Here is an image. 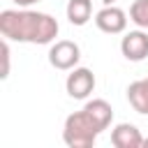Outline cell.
<instances>
[{
  "mask_svg": "<svg viewBox=\"0 0 148 148\" xmlns=\"http://www.w3.org/2000/svg\"><path fill=\"white\" fill-rule=\"evenodd\" d=\"M14 5H18V7H30V5H35V2H39V0H12Z\"/></svg>",
  "mask_w": 148,
  "mask_h": 148,
  "instance_id": "cell-13",
  "label": "cell"
},
{
  "mask_svg": "<svg viewBox=\"0 0 148 148\" xmlns=\"http://www.w3.org/2000/svg\"><path fill=\"white\" fill-rule=\"evenodd\" d=\"M58 21L51 14L32 9H2L0 32L5 39L23 44H51L58 37Z\"/></svg>",
  "mask_w": 148,
  "mask_h": 148,
  "instance_id": "cell-1",
  "label": "cell"
},
{
  "mask_svg": "<svg viewBox=\"0 0 148 148\" xmlns=\"http://www.w3.org/2000/svg\"><path fill=\"white\" fill-rule=\"evenodd\" d=\"M9 39H2V46H0V51H2V79H7L9 76V44H7Z\"/></svg>",
  "mask_w": 148,
  "mask_h": 148,
  "instance_id": "cell-12",
  "label": "cell"
},
{
  "mask_svg": "<svg viewBox=\"0 0 148 148\" xmlns=\"http://www.w3.org/2000/svg\"><path fill=\"white\" fill-rule=\"evenodd\" d=\"M65 12H67V18L72 25H86L92 16V2L90 0H69Z\"/></svg>",
  "mask_w": 148,
  "mask_h": 148,
  "instance_id": "cell-10",
  "label": "cell"
},
{
  "mask_svg": "<svg viewBox=\"0 0 148 148\" xmlns=\"http://www.w3.org/2000/svg\"><path fill=\"white\" fill-rule=\"evenodd\" d=\"M65 88H67V95H69V97H74V99H86V97L95 90V74H92L88 67H74V69H69V74H67Z\"/></svg>",
  "mask_w": 148,
  "mask_h": 148,
  "instance_id": "cell-4",
  "label": "cell"
},
{
  "mask_svg": "<svg viewBox=\"0 0 148 148\" xmlns=\"http://www.w3.org/2000/svg\"><path fill=\"white\" fill-rule=\"evenodd\" d=\"M130 21L139 28H148V0H134L130 7Z\"/></svg>",
  "mask_w": 148,
  "mask_h": 148,
  "instance_id": "cell-11",
  "label": "cell"
},
{
  "mask_svg": "<svg viewBox=\"0 0 148 148\" xmlns=\"http://www.w3.org/2000/svg\"><path fill=\"white\" fill-rule=\"evenodd\" d=\"M102 2H104V5H113L116 0H102Z\"/></svg>",
  "mask_w": 148,
  "mask_h": 148,
  "instance_id": "cell-14",
  "label": "cell"
},
{
  "mask_svg": "<svg viewBox=\"0 0 148 148\" xmlns=\"http://www.w3.org/2000/svg\"><path fill=\"white\" fill-rule=\"evenodd\" d=\"M88 113H90V118L97 123V127L104 132L109 125H111V120H113V109H111V104L106 102V99H90V102H86V106H83Z\"/></svg>",
  "mask_w": 148,
  "mask_h": 148,
  "instance_id": "cell-9",
  "label": "cell"
},
{
  "mask_svg": "<svg viewBox=\"0 0 148 148\" xmlns=\"http://www.w3.org/2000/svg\"><path fill=\"white\" fill-rule=\"evenodd\" d=\"M120 51L127 60L141 62L148 56V35L143 30H132L120 39Z\"/></svg>",
  "mask_w": 148,
  "mask_h": 148,
  "instance_id": "cell-6",
  "label": "cell"
},
{
  "mask_svg": "<svg viewBox=\"0 0 148 148\" xmlns=\"http://www.w3.org/2000/svg\"><path fill=\"white\" fill-rule=\"evenodd\" d=\"M127 99L136 113L148 116V79H139L127 86Z\"/></svg>",
  "mask_w": 148,
  "mask_h": 148,
  "instance_id": "cell-8",
  "label": "cell"
},
{
  "mask_svg": "<svg viewBox=\"0 0 148 148\" xmlns=\"http://www.w3.org/2000/svg\"><path fill=\"white\" fill-rule=\"evenodd\" d=\"M143 146H146V148H148V139H143Z\"/></svg>",
  "mask_w": 148,
  "mask_h": 148,
  "instance_id": "cell-15",
  "label": "cell"
},
{
  "mask_svg": "<svg viewBox=\"0 0 148 148\" xmlns=\"http://www.w3.org/2000/svg\"><path fill=\"white\" fill-rule=\"evenodd\" d=\"M95 25L102 32L118 35V32H123L127 28V14L116 5H104V9H99L95 14Z\"/></svg>",
  "mask_w": 148,
  "mask_h": 148,
  "instance_id": "cell-5",
  "label": "cell"
},
{
  "mask_svg": "<svg viewBox=\"0 0 148 148\" xmlns=\"http://www.w3.org/2000/svg\"><path fill=\"white\" fill-rule=\"evenodd\" d=\"M79 60H81V49H79L76 42H69V39L56 42L51 46V51H49V62L56 69H62V72L74 69Z\"/></svg>",
  "mask_w": 148,
  "mask_h": 148,
  "instance_id": "cell-3",
  "label": "cell"
},
{
  "mask_svg": "<svg viewBox=\"0 0 148 148\" xmlns=\"http://www.w3.org/2000/svg\"><path fill=\"white\" fill-rule=\"evenodd\" d=\"M99 134H102V130L97 127V123L90 118V113L86 109H81V111L65 118L62 141L69 148H90V146H95Z\"/></svg>",
  "mask_w": 148,
  "mask_h": 148,
  "instance_id": "cell-2",
  "label": "cell"
},
{
  "mask_svg": "<svg viewBox=\"0 0 148 148\" xmlns=\"http://www.w3.org/2000/svg\"><path fill=\"white\" fill-rule=\"evenodd\" d=\"M111 143L116 148H141L143 136L132 123H118L111 130Z\"/></svg>",
  "mask_w": 148,
  "mask_h": 148,
  "instance_id": "cell-7",
  "label": "cell"
}]
</instances>
